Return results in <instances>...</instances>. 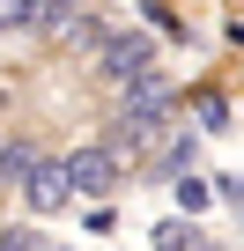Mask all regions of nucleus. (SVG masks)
<instances>
[{"mask_svg":"<svg viewBox=\"0 0 244 251\" xmlns=\"http://www.w3.org/2000/svg\"><path fill=\"white\" fill-rule=\"evenodd\" d=\"M23 200H30V214H59V207L74 200V185H67V170H59V163H30Z\"/></svg>","mask_w":244,"mask_h":251,"instance_id":"obj_4","label":"nucleus"},{"mask_svg":"<svg viewBox=\"0 0 244 251\" xmlns=\"http://www.w3.org/2000/svg\"><path fill=\"white\" fill-rule=\"evenodd\" d=\"M30 163H37V155H30L23 141H8V148H0V177H30Z\"/></svg>","mask_w":244,"mask_h":251,"instance_id":"obj_5","label":"nucleus"},{"mask_svg":"<svg viewBox=\"0 0 244 251\" xmlns=\"http://www.w3.org/2000/svg\"><path fill=\"white\" fill-rule=\"evenodd\" d=\"M163 126H170V81L163 74H148V81H134L126 89V103H118V141H156L163 133Z\"/></svg>","mask_w":244,"mask_h":251,"instance_id":"obj_1","label":"nucleus"},{"mask_svg":"<svg viewBox=\"0 0 244 251\" xmlns=\"http://www.w3.org/2000/svg\"><path fill=\"white\" fill-rule=\"evenodd\" d=\"M104 74H111L118 89L148 81V74H156V45H148V37H104Z\"/></svg>","mask_w":244,"mask_h":251,"instance_id":"obj_3","label":"nucleus"},{"mask_svg":"<svg viewBox=\"0 0 244 251\" xmlns=\"http://www.w3.org/2000/svg\"><path fill=\"white\" fill-rule=\"evenodd\" d=\"M0 251H30V229H8V236H0Z\"/></svg>","mask_w":244,"mask_h":251,"instance_id":"obj_7","label":"nucleus"},{"mask_svg":"<svg viewBox=\"0 0 244 251\" xmlns=\"http://www.w3.org/2000/svg\"><path fill=\"white\" fill-rule=\"evenodd\" d=\"M59 170H67V185H74V192H89V200L118 192V155H111V148H74Z\"/></svg>","mask_w":244,"mask_h":251,"instance_id":"obj_2","label":"nucleus"},{"mask_svg":"<svg viewBox=\"0 0 244 251\" xmlns=\"http://www.w3.org/2000/svg\"><path fill=\"white\" fill-rule=\"evenodd\" d=\"M178 207H185V214H192V207H207V185H200V177H185V185H178Z\"/></svg>","mask_w":244,"mask_h":251,"instance_id":"obj_6","label":"nucleus"}]
</instances>
